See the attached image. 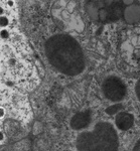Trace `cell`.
Returning <instances> with one entry per match:
<instances>
[{"label": "cell", "instance_id": "cell-10", "mask_svg": "<svg viewBox=\"0 0 140 151\" xmlns=\"http://www.w3.org/2000/svg\"><path fill=\"white\" fill-rule=\"evenodd\" d=\"M135 92H136V96L138 98L140 102V79L138 80V82L136 83V87H135Z\"/></svg>", "mask_w": 140, "mask_h": 151}, {"label": "cell", "instance_id": "cell-4", "mask_svg": "<svg viewBox=\"0 0 140 151\" xmlns=\"http://www.w3.org/2000/svg\"><path fill=\"white\" fill-rule=\"evenodd\" d=\"M120 2L117 1H89L86 10L92 20L113 21L120 17Z\"/></svg>", "mask_w": 140, "mask_h": 151}, {"label": "cell", "instance_id": "cell-8", "mask_svg": "<svg viewBox=\"0 0 140 151\" xmlns=\"http://www.w3.org/2000/svg\"><path fill=\"white\" fill-rule=\"evenodd\" d=\"M124 19L128 23H135L140 20V5L132 4L127 6L123 12Z\"/></svg>", "mask_w": 140, "mask_h": 151}, {"label": "cell", "instance_id": "cell-3", "mask_svg": "<svg viewBox=\"0 0 140 151\" xmlns=\"http://www.w3.org/2000/svg\"><path fill=\"white\" fill-rule=\"evenodd\" d=\"M78 151H117L118 135L108 122H99L91 131L83 132L76 141Z\"/></svg>", "mask_w": 140, "mask_h": 151}, {"label": "cell", "instance_id": "cell-2", "mask_svg": "<svg viewBox=\"0 0 140 151\" xmlns=\"http://www.w3.org/2000/svg\"><path fill=\"white\" fill-rule=\"evenodd\" d=\"M1 53L3 74H7L10 81L18 84L21 88H34V81L36 80L35 70L32 63L24 58V52L19 55L18 48L15 50L6 41H2Z\"/></svg>", "mask_w": 140, "mask_h": 151}, {"label": "cell", "instance_id": "cell-6", "mask_svg": "<svg viewBox=\"0 0 140 151\" xmlns=\"http://www.w3.org/2000/svg\"><path fill=\"white\" fill-rule=\"evenodd\" d=\"M91 122V111H83L79 112L71 120V126L73 129L79 130V129L86 128Z\"/></svg>", "mask_w": 140, "mask_h": 151}, {"label": "cell", "instance_id": "cell-1", "mask_svg": "<svg viewBox=\"0 0 140 151\" xmlns=\"http://www.w3.org/2000/svg\"><path fill=\"white\" fill-rule=\"evenodd\" d=\"M45 52L51 65L67 76L80 75L85 69L83 50L75 38L68 35H56L45 41Z\"/></svg>", "mask_w": 140, "mask_h": 151}, {"label": "cell", "instance_id": "cell-12", "mask_svg": "<svg viewBox=\"0 0 140 151\" xmlns=\"http://www.w3.org/2000/svg\"><path fill=\"white\" fill-rule=\"evenodd\" d=\"M67 151H69V150H67Z\"/></svg>", "mask_w": 140, "mask_h": 151}, {"label": "cell", "instance_id": "cell-7", "mask_svg": "<svg viewBox=\"0 0 140 151\" xmlns=\"http://www.w3.org/2000/svg\"><path fill=\"white\" fill-rule=\"evenodd\" d=\"M116 126L120 130H128L132 127L134 123V117L130 113H126V112H120L116 117L115 120Z\"/></svg>", "mask_w": 140, "mask_h": 151}, {"label": "cell", "instance_id": "cell-11", "mask_svg": "<svg viewBox=\"0 0 140 151\" xmlns=\"http://www.w3.org/2000/svg\"><path fill=\"white\" fill-rule=\"evenodd\" d=\"M123 3L127 4L128 6H130V5H132V4H133V1H123Z\"/></svg>", "mask_w": 140, "mask_h": 151}, {"label": "cell", "instance_id": "cell-9", "mask_svg": "<svg viewBox=\"0 0 140 151\" xmlns=\"http://www.w3.org/2000/svg\"><path fill=\"white\" fill-rule=\"evenodd\" d=\"M121 109H123V106L121 104H115L106 109V113L109 115H113V114L117 113L118 111H121Z\"/></svg>", "mask_w": 140, "mask_h": 151}, {"label": "cell", "instance_id": "cell-5", "mask_svg": "<svg viewBox=\"0 0 140 151\" xmlns=\"http://www.w3.org/2000/svg\"><path fill=\"white\" fill-rule=\"evenodd\" d=\"M102 91L104 96L112 102H119L126 96V86L119 78L109 77L103 82Z\"/></svg>", "mask_w": 140, "mask_h": 151}]
</instances>
